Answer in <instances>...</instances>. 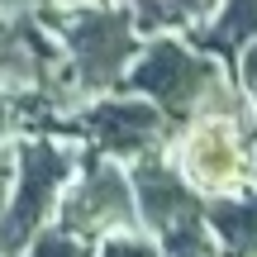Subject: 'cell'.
Returning <instances> with one entry per match:
<instances>
[{"mask_svg":"<svg viewBox=\"0 0 257 257\" xmlns=\"http://www.w3.org/2000/svg\"><path fill=\"white\" fill-rule=\"evenodd\" d=\"M53 29L72 43L81 86H110L124 72L134 53V15L124 10H81V15H57Z\"/></svg>","mask_w":257,"mask_h":257,"instance_id":"cell-1","label":"cell"},{"mask_svg":"<svg viewBox=\"0 0 257 257\" xmlns=\"http://www.w3.org/2000/svg\"><path fill=\"white\" fill-rule=\"evenodd\" d=\"M19 167H24V172H19V191H15V200L5 205V214H0V257L15 252L19 243L38 229V219L48 214L53 195L62 191V181L72 176V157H67L62 148H53V143H24L19 148Z\"/></svg>","mask_w":257,"mask_h":257,"instance_id":"cell-2","label":"cell"},{"mask_svg":"<svg viewBox=\"0 0 257 257\" xmlns=\"http://www.w3.org/2000/svg\"><path fill=\"white\" fill-rule=\"evenodd\" d=\"M128 86H138L143 95H157V105L167 114H186L210 91H219V67L176 43H153L148 57L128 72Z\"/></svg>","mask_w":257,"mask_h":257,"instance_id":"cell-3","label":"cell"},{"mask_svg":"<svg viewBox=\"0 0 257 257\" xmlns=\"http://www.w3.org/2000/svg\"><path fill=\"white\" fill-rule=\"evenodd\" d=\"M134 224V186L119 167L95 162L86 181L67 195L62 205V229L72 233H105V229H128Z\"/></svg>","mask_w":257,"mask_h":257,"instance_id":"cell-4","label":"cell"},{"mask_svg":"<svg viewBox=\"0 0 257 257\" xmlns=\"http://www.w3.org/2000/svg\"><path fill=\"white\" fill-rule=\"evenodd\" d=\"M181 167L191 172L195 186H205V191H224V186L238 176V167H243V143H238L233 119L214 114V119H200V124H195L191 138H186Z\"/></svg>","mask_w":257,"mask_h":257,"instance_id":"cell-5","label":"cell"},{"mask_svg":"<svg viewBox=\"0 0 257 257\" xmlns=\"http://www.w3.org/2000/svg\"><path fill=\"white\" fill-rule=\"evenodd\" d=\"M86 128L95 134L100 148H110L119 157H134V153L157 143L162 110L148 105V100H100V105L86 110Z\"/></svg>","mask_w":257,"mask_h":257,"instance_id":"cell-6","label":"cell"},{"mask_svg":"<svg viewBox=\"0 0 257 257\" xmlns=\"http://www.w3.org/2000/svg\"><path fill=\"white\" fill-rule=\"evenodd\" d=\"M134 205H138V219L157 233H172L181 224L200 219V205L195 195L181 186V176L167 172L162 162H143L134 172Z\"/></svg>","mask_w":257,"mask_h":257,"instance_id":"cell-7","label":"cell"},{"mask_svg":"<svg viewBox=\"0 0 257 257\" xmlns=\"http://www.w3.org/2000/svg\"><path fill=\"white\" fill-rule=\"evenodd\" d=\"M53 43L38 34L34 24L15 19V24H0V81L5 86H38L43 72L53 67Z\"/></svg>","mask_w":257,"mask_h":257,"instance_id":"cell-8","label":"cell"},{"mask_svg":"<svg viewBox=\"0 0 257 257\" xmlns=\"http://www.w3.org/2000/svg\"><path fill=\"white\" fill-rule=\"evenodd\" d=\"M205 219L224 233L229 257H257V200H243V205H210Z\"/></svg>","mask_w":257,"mask_h":257,"instance_id":"cell-9","label":"cell"},{"mask_svg":"<svg viewBox=\"0 0 257 257\" xmlns=\"http://www.w3.org/2000/svg\"><path fill=\"white\" fill-rule=\"evenodd\" d=\"M214 0H134V29H167L210 15Z\"/></svg>","mask_w":257,"mask_h":257,"instance_id":"cell-10","label":"cell"},{"mask_svg":"<svg viewBox=\"0 0 257 257\" xmlns=\"http://www.w3.org/2000/svg\"><path fill=\"white\" fill-rule=\"evenodd\" d=\"M243 38H257V0H229L214 34L205 29V43H214V48H233Z\"/></svg>","mask_w":257,"mask_h":257,"instance_id":"cell-11","label":"cell"},{"mask_svg":"<svg viewBox=\"0 0 257 257\" xmlns=\"http://www.w3.org/2000/svg\"><path fill=\"white\" fill-rule=\"evenodd\" d=\"M29 257H81V248L72 243V229H43L29 248Z\"/></svg>","mask_w":257,"mask_h":257,"instance_id":"cell-12","label":"cell"},{"mask_svg":"<svg viewBox=\"0 0 257 257\" xmlns=\"http://www.w3.org/2000/svg\"><path fill=\"white\" fill-rule=\"evenodd\" d=\"M243 86H248V91H257V43L243 48Z\"/></svg>","mask_w":257,"mask_h":257,"instance_id":"cell-13","label":"cell"},{"mask_svg":"<svg viewBox=\"0 0 257 257\" xmlns=\"http://www.w3.org/2000/svg\"><path fill=\"white\" fill-rule=\"evenodd\" d=\"M10 124V105H5V95H0V128Z\"/></svg>","mask_w":257,"mask_h":257,"instance_id":"cell-14","label":"cell"}]
</instances>
